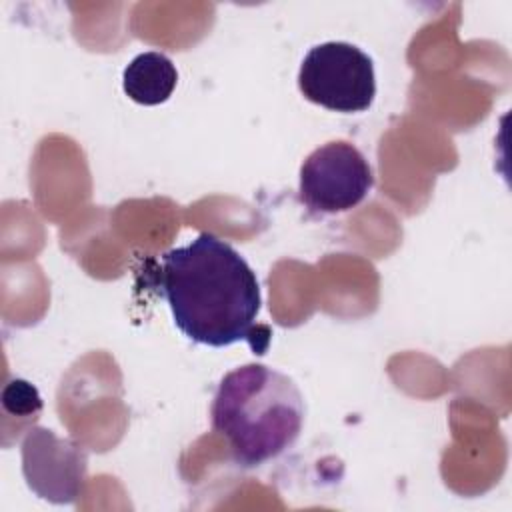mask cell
<instances>
[{"label":"cell","mask_w":512,"mask_h":512,"mask_svg":"<svg viewBox=\"0 0 512 512\" xmlns=\"http://www.w3.org/2000/svg\"><path fill=\"white\" fill-rule=\"evenodd\" d=\"M160 294L174 324L192 342L212 348L246 340L262 354L258 342L260 286L254 270L228 242L200 232L190 244L162 256Z\"/></svg>","instance_id":"cell-1"},{"label":"cell","mask_w":512,"mask_h":512,"mask_svg":"<svg viewBox=\"0 0 512 512\" xmlns=\"http://www.w3.org/2000/svg\"><path fill=\"white\" fill-rule=\"evenodd\" d=\"M210 418L232 460L254 468L296 442L304 424V398L286 374L264 364H246L220 380Z\"/></svg>","instance_id":"cell-2"},{"label":"cell","mask_w":512,"mask_h":512,"mask_svg":"<svg viewBox=\"0 0 512 512\" xmlns=\"http://www.w3.org/2000/svg\"><path fill=\"white\" fill-rule=\"evenodd\" d=\"M298 88L306 100L326 110L364 112L376 96L374 62L348 42L318 44L300 64Z\"/></svg>","instance_id":"cell-3"},{"label":"cell","mask_w":512,"mask_h":512,"mask_svg":"<svg viewBox=\"0 0 512 512\" xmlns=\"http://www.w3.org/2000/svg\"><path fill=\"white\" fill-rule=\"evenodd\" d=\"M374 186L366 156L346 140L312 150L300 166L298 194L312 212L336 214L358 206Z\"/></svg>","instance_id":"cell-4"},{"label":"cell","mask_w":512,"mask_h":512,"mask_svg":"<svg viewBox=\"0 0 512 512\" xmlns=\"http://www.w3.org/2000/svg\"><path fill=\"white\" fill-rule=\"evenodd\" d=\"M88 456L70 438L30 428L22 440V472L34 494L52 504H74L84 488Z\"/></svg>","instance_id":"cell-5"},{"label":"cell","mask_w":512,"mask_h":512,"mask_svg":"<svg viewBox=\"0 0 512 512\" xmlns=\"http://www.w3.org/2000/svg\"><path fill=\"white\" fill-rule=\"evenodd\" d=\"M178 82L172 60L162 52H142L124 68L122 88L126 96L142 106H158L166 102Z\"/></svg>","instance_id":"cell-6"},{"label":"cell","mask_w":512,"mask_h":512,"mask_svg":"<svg viewBox=\"0 0 512 512\" xmlns=\"http://www.w3.org/2000/svg\"><path fill=\"white\" fill-rule=\"evenodd\" d=\"M2 408L6 414L34 418L42 412V398L30 382L16 378L10 380L2 390Z\"/></svg>","instance_id":"cell-7"}]
</instances>
